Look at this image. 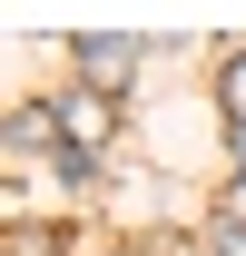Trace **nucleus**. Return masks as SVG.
<instances>
[{"label":"nucleus","instance_id":"7ed1b4c3","mask_svg":"<svg viewBox=\"0 0 246 256\" xmlns=\"http://www.w3.org/2000/svg\"><path fill=\"white\" fill-rule=\"evenodd\" d=\"M207 256H246V217H226V207H216V226H207Z\"/></svg>","mask_w":246,"mask_h":256},{"label":"nucleus","instance_id":"39448f33","mask_svg":"<svg viewBox=\"0 0 246 256\" xmlns=\"http://www.w3.org/2000/svg\"><path fill=\"white\" fill-rule=\"evenodd\" d=\"M10 256H60V236H40V226H30V236H20Z\"/></svg>","mask_w":246,"mask_h":256},{"label":"nucleus","instance_id":"f03ea898","mask_svg":"<svg viewBox=\"0 0 246 256\" xmlns=\"http://www.w3.org/2000/svg\"><path fill=\"white\" fill-rule=\"evenodd\" d=\"M148 60V50H138V40H79V69H89V89L108 98V89H128V69Z\"/></svg>","mask_w":246,"mask_h":256},{"label":"nucleus","instance_id":"f257e3e1","mask_svg":"<svg viewBox=\"0 0 246 256\" xmlns=\"http://www.w3.org/2000/svg\"><path fill=\"white\" fill-rule=\"evenodd\" d=\"M60 118V138H69V158H60V178H89V148L118 128V98H98V89H79V98H60L50 108Z\"/></svg>","mask_w":246,"mask_h":256},{"label":"nucleus","instance_id":"20e7f679","mask_svg":"<svg viewBox=\"0 0 246 256\" xmlns=\"http://www.w3.org/2000/svg\"><path fill=\"white\" fill-rule=\"evenodd\" d=\"M226 118H236V138H246V50L226 60Z\"/></svg>","mask_w":246,"mask_h":256},{"label":"nucleus","instance_id":"423d86ee","mask_svg":"<svg viewBox=\"0 0 246 256\" xmlns=\"http://www.w3.org/2000/svg\"><path fill=\"white\" fill-rule=\"evenodd\" d=\"M236 158H246V138H236Z\"/></svg>","mask_w":246,"mask_h":256}]
</instances>
